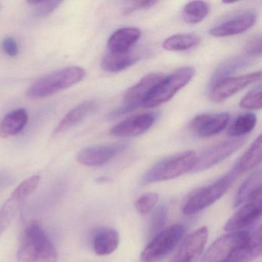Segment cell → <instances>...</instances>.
Returning a JSON list of instances; mask_svg holds the SVG:
<instances>
[{"mask_svg":"<svg viewBox=\"0 0 262 262\" xmlns=\"http://www.w3.org/2000/svg\"><path fill=\"white\" fill-rule=\"evenodd\" d=\"M168 217V208L165 205H160L156 208L151 216L149 223V234L151 237L163 230Z\"/></svg>","mask_w":262,"mask_h":262,"instance_id":"cell-31","label":"cell"},{"mask_svg":"<svg viewBox=\"0 0 262 262\" xmlns=\"http://www.w3.org/2000/svg\"><path fill=\"white\" fill-rule=\"evenodd\" d=\"M140 30L136 27H125L116 30L112 34L107 42L108 52L112 53H124L132 50L133 46L140 39Z\"/></svg>","mask_w":262,"mask_h":262,"instance_id":"cell-17","label":"cell"},{"mask_svg":"<svg viewBox=\"0 0 262 262\" xmlns=\"http://www.w3.org/2000/svg\"><path fill=\"white\" fill-rule=\"evenodd\" d=\"M245 139L237 138L232 140L225 141L204 151L198 156L195 165L192 171L194 172L205 171L232 156L245 144Z\"/></svg>","mask_w":262,"mask_h":262,"instance_id":"cell-9","label":"cell"},{"mask_svg":"<svg viewBox=\"0 0 262 262\" xmlns=\"http://www.w3.org/2000/svg\"><path fill=\"white\" fill-rule=\"evenodd\" d=\"M208 230L204 226L185 237L172 262H196L203 252L208 241Z\"/></svg>","mask_w":262,"mask_h":262,"instance_id":"cell-13","label":"cell"},{"mask_svg":"<svg viewBox=\"0 0 262 262\" xmlns=\"http://www.w3.org/2000/svg\"><path fill=\"white\" fill-rule=\"evenodd\" d=\"M245 54L249 57L254 59L260 57L261 55V40L260 36H256L249 41L245 47Z\"/></svg>","mask_w":262,"mask_h":262,"instance_id":"cell-35","label":"cell"},{"mask_svg":"<svg viewBox=\"0 0 262 262\" xmlns=\"http://www.w3.org/2000/svg\"><path fill=\"white\" fill-rule=\"evenodd\" d=\"M40 179L41 177L39 176H32L26 179L13 191L11 197L22 202L36 189Z\"/></svg>","mask_w":262,"mask_h":262,"instance_id":"cell-30","label":"cell"},{"mask_svg":"<svg viewBox=\"0 0 262 262\" xmlns=\"http://www.w3.org/2000/svg\"><path fill=\"white\" fill-rule=\"evenodd\" d=\"M128 148L124 143L99 145L81 150L77 155V160L86 166H101L119 156Z\"/></svg>","mask_w":262,"mask_h":262,"instance_id":"cell-12","label":"cell"},{"mask_svg":"<svg viewBox=\"0 0 262 262\" xmlns=\"http://www.w3.org/2000/svg\"><path fill=\"white\" fill-rule=\"evenodd\" d=\"M195 75L193 67L178 69L163 79L151 90L143 103L146 108H156L172 99L178 92L185 86Z\"/></svg>","mask_w":262,"mask_h":262,"instance_id":"cell-5","label":"cell"},{"mask_svg":"<svg viewBox=\"0 0 262 262\" xmlns=\"http://www.w3.org/2000/svg\"><path fill=\"white\" fill-rule=\"evenodd\" d=\"M208 4L203 1H192L185 6L182 16L188 24H198L202 22L209 13Z\"/></svg>","mask_w":262,"mask_h":262,"instance_id":"cell-28","label":"cell"},{"mask_svg":"<svg viewBox=\"0 0 262 262\" xmlns=\"http://www.w3.org/2000/svg\"><path fill=\"white\" fill-rule=\"evenodd\" d=\"M31 5L35 6L36 8V13L39 16H47L50 14L52 12L54 11L62 2L61 1H36V2H29Z\"/></svg>","mask_w":262,"mask_h":262,"instance_id":"cell-34","label":"cell"},{"mask_svg":"<svg viewBox=\"0 0 262 262\" xmlns=\"http://www.w3.org/2000/svg\"><path fill=\"white\" fill-rule=\"evenodd\" d=\"M261 189L251 196L243 206L241 207L226 222L225 230L230 232L243 231L253 225L261 215Z\"/></svg>","mask_w":262,"mask_h":262,"instance_id":"cell-10","label":"cell"},{"mask_svg":"<svg viewBox=\"0 0 262 262\" xmlns=\"http://www.w3.org/2000/svg\"><path fill=\"white\" fill-rule=\"evenodd\" d=\"M164 76L163 73H150L144 76L125 92L122 106L112 111L107 118L108 119H116L143 106L144 102L151 90L163 79Z\"/></svg>","mask_w":262,"mask_h":262,"instance_id":"cell-7","label":"cell"},{"mask_svg":"<svg viewBox=\"0 0 262 262\" xmlns=\"http://www.w3.org/2000/svg\"><path fill=\"white\" fill-rule=\"evenodd\" d=\"M242 174L237 164L219 180L211 185L199 188L188 199L182 207V212L186 215H193L217 202L229 189Z\"/></svg>","mask_w":262,"mask_h":262,"instance_id":"cell-2","label":"cell"},{"mask_svg":"<svg viewBox=\"0 0 262 262\" xmlns=\"http://www.w3.org/2000/svg\"><path fill=\"white\" fill-rule=\"evenodd\" d=\"M97 106V104L94 101L89 100L79 104L77 106L70 110L63 119L59 122L58 126L55 128L54 134L57 135L59 133L67 131L69 128L73 127V125L81 122L82 119H85L87 116L93 113Z\"/></svg>","mask_w":262,"mask_h":262,"instance_id":"cell-23","label":"cell"},{"mask_svg":"<svg viewBox=\"0 0 262 262\" xmlns=\"http://www.w3.org/2000/svg\"><path fill=\"white\" fill-rule=\"evenodd\" d=\"M240 107L243 110H257L261 108V86L251 90L241 100Z\"/></svg>","mask_w":262,"mask_h":262,"instance_id":"cell-32","label":"cell"},{"mask_svg":"<svg viewBox=\"0 0 262 262\" xmlns=\"http://www.w3.org/2000/svg\"><path fill=\"white\" fill-rule=\"evenodd\" d=\"M28 119V113L24 108H17L7 113L0 122V137L6 139L16 136L24 129Z\"/></svg>","mask_w":262,"mask_h":262,"instance_id":"cell-19","label":"cell"},{"mask_svg":"<svg viewBox=\"0 0 262 262\" xmlns=\"http://www.w3.org/2000/svg\"><path fill=\"white\" fill-rule=\"evenodd\" d=\"M260 72L250 73L237 77H229L210 86V99L215 103L224 102L231 96L246 88L248 85L260 80Z\"/></svg>","mask_w":262,"mask_h":262,"instance_id":"cell-11","label":"cell"},{"mask_svg":"<svg viewBox=\"0 0 262 262\" xmlns=\"http://www.w3.org/2000/svg\"><path fill=\"white\" fill-rule=\"evenodd\" d=\"M185 228L180 224L171 225L158 233L141 254L142 262H159L166 257L182 240Z\"/></svg>","mask_w":262,"mask_h":262,"instance_id":"cell-6","label":"cell"},{"mask_svg":"<svg viewBox=\"0 0 262 262\" xmlns=\"http://www.w3.org/2000/svg\"><path fill=\"white\" fill-rule=\"evenodd\" d=\"M142 56V52L133 50L124 53L108 52L102 58L101 67L107 73H119L137 63Z\"/></svg>","mask_w":262,"mask_h":262,"instance_id":"cell-18","label":"cell"},{"mask_svg":"<svg viewBox=\"0 0 262 262\" xmlns=\"http://www.w3.org/2000/svg\"><path fill=\"white\" fill-rule=\"evenodd\" d=\"M257 124V116L252 113L240 115L234 119L228 128V134L231 137L242 138L251 133Z\"/></svg>","mask_w":262,"mask_h":262,"instance_id":"cell-27","label":"cell"},{"mask_svg":"<svg viewBox=\"0 0 262 262\" xmlns=\"http://www.w3.org/2000/svg\"><path fill=\"white\" fill-rule=\"evenodd\" d=\"M58 254L50 237L38 222H32L24 231L17 262H57Z\"/></svg>","mask_w":262,"mask_h":262,"instance_id":"cell-1","label":"cell"},{"mask_svg":"<svg viewBox=\"0 0 262 262\" xmlns=\"http://www.w3.org/2000/svg\"><path fill=\"white\" fill-rule=\"evenodd\" d=\"M261 254V229L259 227L252 234L249 241L237 248L228 262H249Z\"/></svg>","mask_w":262,"mask_h":262,"instance_id":"cell-21","label":"cell"},{"mask_svg":"<svg viewBox=\"0 0 262 262\" xmlns=\"http://www.w3.org/2000/svg\"><path fill=\"white\" fill-rule=\"evenodd\" d=\"M253 59H254L249 57L246 54L227 59L222 62L213 73L210 80V86L223 79L231 77V75L249 66Z\"/></svg>","mask_w":262,"mask_h":262,"instance_id":"cell-22","label":"cell"},{"mask_svg":"<svg viewBox=\"0 0 262 262\" xmlns=\"http://www.w3.org/2000/svg\"><path fill=\"white\" fill-rule=\"evenodd\" d=\"M251 237L248 231H234L217 238L202 256L200 262H228L234 251Z\"/></svg>","mask_w":262,"mask_h":262,"instance_id":"cell-8","label":"cell"},{"mask_svg":"<svg viewBox=\"0 0 262 262\" xmlns=\"http://www.w3.org/2000/svg\"><path fill=\"white\" fill-rule=\"evenodd\" d=\"M159 200V194L156 193H145L136 200L135 207L138 212L145 214L154 208Z\"/></svg>","mask_w":262,"mask_h":262,"instance_id":"cell-33","label":"cell"},{"mask_svg":"<svg viewBox=\"0 0 262 262\" xmlns=\"http://www.w3.org/2000/svg\"><path fill=\"white\" fill-rule=\"evenodd\" d=\"M119 245V234L111 228H101L93 237V247L98 255H108L114 252Z\"/></svg>","mask_w":262,"mask_h":262,"instance_id":"cell-20","label":"cell"},{"mask_svg":"<svg viewBox=\"0 0 262 262\" xmlns=\"http://www.w3.org/2000/svg\"><path fill=\"white\" fill-rule=\"evenodd\" d=\"M85 70L79 67H70L50 73L39 79L27 90L26 95L32 99L49 97L80 82L85 78Z\"/></svg>","mask_w":262,"mask_h":262,"instance_id":"cell-3","label":"cell"},{"mask_svg":"<svg viewBox=\"0 0 262 262\" xmlns=\"http://www.w3.org/2000/svg\"><path fill=\"white\" fill-rule=\"evenodd\" d=\"M156 119L157 114L155 113L136 115L114 125L110 133L116 137H136L148 131L154 125Z\"/></svg>","mask_w":262,"mask_h":262,"instance_id":"cell-14","label":"cell"},{"mask_svg":"<svg viewBox=\"0 0 262 262\" xmlns=\"http://www.w3.org/2000/svg\"><path fill=\"white\" fill-rule=\"evenodd\" d=\"M257 20V15L251 11L240 13L209 30V34L214 37H228L242 34L251 29Z\"/></svg>","mask_w":262,"mask_h":262,"instance_id":"cell-16","label":"cell"},{"mask_svg":"<svg viewBox=\"0 0 262 262\" xmlns=\"http://www.w3.org/2000/svg\"><path fill=\"white\" fill-rule=\"evenodd\" d=\"M157 4V1H151V0L137 1V2L133 3L125 10V14H129V13H133V12L139 11V10H146V9L154 7Z\"/></svg>","mask_w":262,"mask_h":262,"instance_id":"cell-37","label":"cell"},{"mask_svg":"<svg viewBox=\"0 0 262 262\" xmlns=\"http://www.w3.org/2000/svg\"><path fill=\"white\" fill-rule=\"evenodd\" d=\"M229 119L228 113L199 115L190 122L189 128L199 137H212L226 128Z\"/></svg>","mask_w":262,"mask_h":262,"instance_id":"cell-15","label":"cell"},{"mask_svg":"<svg viewBox=\"0 0 262 262\" xmlns=\"http://www.w3.org/2000/svg\"><path fill=\"white\" fill-rule=\"evenodd\" d=\"M198 156L193 151H186L165 158L155 164L144 174L143 185L171 180L192 171Z\"/></svg>","mask_w":262,"mask_h":262,"instance_id":"cell-4","label":"cell"},{"mask_svg":"<svg viewBox=\"0 0 262 262\" xmlns=\"http://www.w3.org/2000/svg\"><path fill=\"white\" fill-rule=\"evenodd\" d=\"M2 48L4 53L10 57H15L19 53L17 42L13 37H7L3 41Z\"/></svg>","mask_w":262,"mask_h":262,"instance_id":"cell-36","label":"cell"},{"mask_svg":"<svg viewBox=\"0 0 262 262\" xmlns=\"http://www.w3.org/2000/svg\"><path fill=\"white\" fill-rule=\"evenodd\" d=\"M260 189H261V172L260 170H258L253 173L241 185L234 198V208H237L242 204L245 203Z\"/></svg>","mask_w":262,"mask_h":262,"instance_id":"cell-24","label":"cell"},{"mask_svg":"<svg viewBox=\"0 0 262 262\" xmlns=\"http://www.w3.org/2000/svg\"><path fill=\"white\" fill-rule=\"evenodd\" d=\"M200 42V38L194 34H176L167 38L163 42V48L167 51L180 52L190 50Z\"/></svg>","mask_w":262,"mask_h":262,"instance_id":"cell-26","label":"cell"},{"mask_svg":"<svg viewBox=\"0 0 262 262\" xmlns=\"http://www.w3.org/2000/svg\"><path fill=\"white\" fill-rule=\"evenodd\" d=\"M20 202L10 197L0 209V237L7 231L14 220Z\"/></svg>","mask_w":262,"mask_h":262,"instance_id":"cell-29","label":"cell"},{"mask_svg":"<svg viewBox=\"0 0 262 262\" xmlns=\"http://www.w3.org/2000/svg\"><path fill=\"white\" fill-rule=\"evenodd\" d=\"M261 135L251 144V147L247 150L246 152L241 158L237 165L241 172H246L255 168L260 164L261 160Z\"/></svg>","mask_w":262,"mask_h":262,"instance_id":"cell-25","label":"cell"}]
</instances>
